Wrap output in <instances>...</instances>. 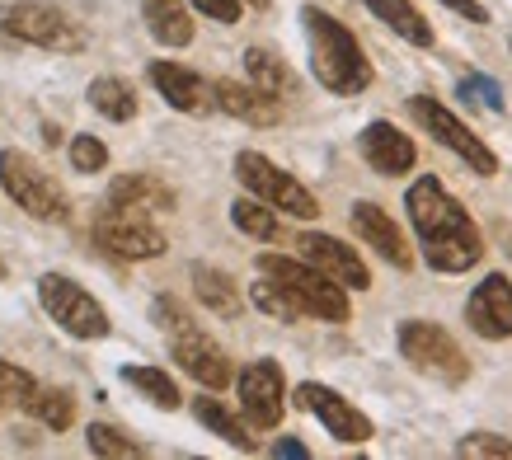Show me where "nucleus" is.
<instances>
[{
	"mask_svg": "<svg viewBox=\"0 0 512 460\" xmlns=\"http://www.w3.org/2000/svg\"><path fill=\"white\" fill-rule=\"evenodd\" d=\"M249 301H254V306L264 310V315L282 320V324H296L301 315H306V310H301V306L292 301V292H282V287L273 282V277H264V282H254V287H249Z\"/></svg>",
	"mask_w": 512,
	"mask_h": 460,
	"instance_id": "nucleus-30",
	"label": "nucleus"
},
{
	"mask_svg": "<svg viewBox=\"0 0 512 460\" xmlns=\"http://www.w3.org/2000/svg\"><path fill=\"white\" fill-rule=\"evenodd\" d=\"M109 207L137 216L174 212V188L165 179H156V174H118L109 184Z\"/></svg>",
	"mask_w": 512,
	"mask_h": 460,
	"instance_id": "nucleus-20",
	"label": "nucleus"
},
{
	"mask_svg": "<svg viewBox=\"0 0 512 460\" xmlns=\"http://www.w3.org/2000/svg\"><path fill=\"white\" fill-rule=\"evenodd\" d=\"M0 33H10V38L29 47H43V52H80L85 47V29L71 24V15L47 5V0H10V5H0Z\"/></svg>",
	"mask_w": 512,
	"mask_h": 460,
	"instance_id": "nucleus-6",
	"label": "nucleus"
},
{
	"mask_svg": "<svg viewBox=\"0 0 512 460\" xmlns=\"http://www.w3.org/2000/svg\"><path fill=\"white\" fill-rule=\"evenodd\" d=\"M85 442H90L94 456H141V442H132L127 432L109 428V423H90V428H85Z\"/></svg>",
	"mask_w": 512,
	"mask_h": 460,
	"instance_id": "nucleus-32",
	"label": "nucleus"
},
{
	"mask_svg": "<svg viewBox=\"0 0 512 460\" xmlns=\"http://www.w3.org/2000/svg\"><path fill=\"white\" fill-rule=\"evenodd\" d=\"M170 353H174V362H179V367H184L198 385H207V390L231 385V357L221 353V348L202 334L198 324H188V329L170 334Z\"/></svg>",
	"mask_w": 512,
	"mask_h": 460,
	"instance_id": "nucleus-14",
	"label": "nucleus"
},
{
	"mask_svg": "<svg viewBox=\"0 0 512 460\" xmlns=\"http://www.w3.org/2000/svg\"><path fill=\"white\" fill-rule=\"evenodd\" d=\"M395 343H400V357L419 371V376H433V381H447V385L470 381V357L461 353V343H456L442 324L404 320Z\"/></svg>",
	"mask_w": 512,
	"mask_h": 460,
	"instance_id": "nucleus-4",
	"label": "nucleus"
},
{
	"mask_svg": "<svg viewBox=\"0 0 512 460\" xmlns=\"http://www.w3.org/2000/svg\"><path fill=\"white\" fill-rule=\"evenodd\" d=\"M461 99H480L489 113H503V90H498V80H489V76L461 80Z\"/></svg>",
	"mask_w": 512,
	"mask_h": 460,
	"instance_id": "nucleus-35",
	"label": "nucleus"
},
{
	"mask_svg": "<svg viewBox=\"0 0 512 460\" xmlns=\"http://www.w3.org/2000/svg\"><path fill=\"white\" fill-rule=\"evenodd\" d=\"M94 240L109 249L113 259H132V263L160 259V254H165V235L151 226V216L118 212V207H109V212L94 221Z\"/></svg>",
	"mask_w": 512,
	"mask_h": 460,
	"instance_id": "nucleus-11",
	"label": "nucleus"
},
{
	"mask_svg": "<svg viewBox=\"0 0 512 460\" xmlns=\"http://www.w3.org/2000/svg\"><path fill=\"white\" fill-rule=\"evenodd\" d=\"M24 409L52 432H66L76 423V399H71V390H57V385H33V395Z\"/></svg>",
	"mask_w": 512,
	"mask_h": 460,
	"instance_id": "nucleus-27",
	"label": "nucleus"
},
{
	"mask_svg": "<svg viewBox=\"0 0 512 460\" xmlns=\"http://www.w3.org/2000/svg\"><path fill=\"white\" fill-rule=\"evenodd\" d=\"M141 19L160 47H188L193 43V15L184 0H141Z\"/></svg>",
	"mask_w": 512,
	"mask_h": 460,
	"instance_id": "nucleus-22",
	"label": "nucleus"
},
{
	"mask_svg": "<svg viewBox=\"0 0 512 460\" xmlns=\"http://www.w3.org/2000/svg\"><path fill=\"white\" fill-rule=\"evenodd\" d=\"M235 179H240L259 202H268L273 212H287V216H296V221H315V216H320V202H315L311 188L296 184L287 169H278L259 151L235 155Z\"/></svg>",
	"mask_w": 512,
	"mask_h": 460,
	"instance_id": "nucleus-7",
	"label": "nucleus"
},
{
	"mask_svg": "<svg viewBox=\"0 0 512 460\" xmlns=\"http://www.w3.org/2000/svg\"><path fill=\"white\" fill-rule=\"evenodd\" d=\"M198 15L207 19H217V24H235L240 19V0H188Z\"/></svg>",
	"mask_w": 512,
	"mask_h": 460,
	"instance_id": "nucleus-37",
	"label": "nucleus"
},
{
	"mask_svg": "<svg viewBox=\"0 0 512 460\" xmlns=\"http://www.w3.org/2000/svg\"><path fill=\"white\" fill-rule=\"evenodd\" d=\"M212 99H217L221 113H231L240 123L249 127H273L282 118V104L273 94H264L259 85H249V80H217L212 85Z\"/></svg>",
	"mask_w": 512,
	"mask_h": 460,
	"instance_id": "nucleus-19",
	"label": "nucleus"
},
{
	"mask_svg": "<svg viewBox=\"0 0 512 460\" xmlns=\"http://www.w3.org/2000/svg\"><path fill=\"white\" fill-rule=\"evenodd\" d=\"M0 188H5V198L15 202L19 212L38 216V221H66V212H71V202L57 188V179L33 155L15 151V146L0 151Z\"/></svg>",
	"mask_w": 512,
	"mask_h": 460,
	"instance_id": "nucleus-5",
	"label": "nucleus"
},
{
	"mask_svg": "<svg viewBox=\"0 0 512 460\" xmlns=\"http://www.w3.org/2000/svg\"><path fill=\"white\" fill-rule=\"evenodd\" d=\"M348 216H353L357 240H362L367 249H376L390 268H409V263H414L409 240H404V230L395 226V216H390L386 207H376V202H353V212Z\"/></svg>",
	"mask_w": 512,
	"mask_h": 460,
	"instance_id": "nucleus-18",
	"label": "nucleus"
},
{
	"mask_svg": "<svg viewBox=\"0 0 512 460\" xmlns=\"http://www.w3.org/2000/svg\"><path fill=\"white\" fill-rule=\"evenodd\" d=\"M357 151H362V160H367L376 174H386V179H395V174H409V169H414V160H419V146L404 137L395 123H386V118H376V123L362 127Z\"/></svg>",
	"mask_w": 512,
	"mask_h": 460,
	"instance_id": "nucleus-17",
	"label": "nucleus"
},
{
	"mask_svg": "<svg viewBox=\"0 0 512 460\" xmlns=\"http://www.w3.org/2000/svg\"><path fill=\"white\" fill-rule=\"evenodd\" d=\"M146 80L160 90V99L174 108V113H188V118H202V113H212L217 99H212V85L198 76V71H188L179 62H151L146 66Z\"/></svg>",
	"mask_w": 512,
	"mask_h": 460,
	"instance_id": "nucleus-15",
	"label": "nucleus"
},
{
	"mask_svg": "<svg viewBox=\"0 0 512 460\" xmlns=\"http://www.w3.org/2000/svg\"><path fill=\"white\" fill-rule=\"evenodd\" d=\"M409 113H414V123H419L423 132H433L437 146H447L456 160H466L480 179H494L498 174V155L489 151V146H484V141L475 137L447 104H437L433 94H414V99H409Z\"/></svg>",
	"mask_w": 512,
	"mask_h": 460,
	"instance_id": "nucleus-9",
	"label": "nucleus"
},
{
	"mask_svg": "<svg viewBox=\"0 0 512 460\" xmlns=\"http://www.w3.org/2000/svg\"><path fill=\"white\" fill-rule=\"evenodd\" d=\"M301 24H306V43H311V71L329 94H362L372 85V62L348 24L325 15L320 5H306Z\"/></svg>",
	"mask_w": 512,
	"mask_h": 460,
	"instance_id": "nucleus-2",
	"label": "nucleus"
},
{
	"mask_svg": "<svg viewBox=\"0 0 512 460\" xmlns=\"http://www.w3.org/2000/svg\"><path fill=\"white\" fill-rule=\"evenodd\" d=\"M456 456H480V460H512V437L498 432H470L456 442Z\"/></svg>",
	"mask_w": 512,
	"mask_h": 460,
	"instance_id": "nucleus-33",
	"label": "nucleus"
},
{
	"mask_svg": "<svg viewBox=\"0 0 512 460\" xmlns=\"http://www.w3.org/2000/svg\"><path fill=\"white\" fill-rule=\"evenodd\" d=\"M33 376L24 367H15V362H5L0 357V414H10V409H24L33 395Z\"/></svg>",
	"mask_w": 512,
	"mask_h": 460,
	"instance_id": "nucleus-31",
	"label": "nucleus"
},
{
	"mask_svg": "<svg viewBox=\"0 0 512 460\" xmlns=\"http://www.w3.org/2000/svg\"><path fill=\"white\" fill-rule=\"evenodd\" d=\"M123 381L132 385V390H141L156 409H179V404H184L179 385L170 381V371H160V367H123Z\"/></svg>",
	"mask_w": 512,
	"mask_h": 460,
	"instance_id": "nucleus-28",
	"label": "nucleus"
},
{
	"mask_svg": "<svg viewBox=\"0 0 512 460\" xmlns=\"http://www.w3.org/2000/svg\"><path fill=\"white\" fill-rule=\"evenodd\" d=\"M38 301L52 315L57 329H66L71 338H109V310L99 306L80 282H71L66 273H43L38 277Z\"/></svg>",
	"mask_w": 512,
	"mask_h": 460,
	"instance_id": "nucleus-8",
	"label": "nucleus"
},
{
	"mask_svg": "<svg viewBox=\"0 0 512 460\" xmlns=\"http://www.w3.org/2000/svg\"><path fill=\"white\" fill-rule=\"evenodd\" d=\"M188 277H193V296H198L212 315L235 320V315L245 310V296H240V287H235L231 273H221V268H212V263H193V273Z\"/></svg>",
	"mask_w": 512,
	"mask_h": 460,
	"instance_id": "nucleus-21",
	"label": "nucleus"
},
{
	"mask_svg": "<svg viewBox=\"0 0 512 460\" xmlns=\"http://www.w3.org/2000/svg\"><path fill=\"white\" fill-rule=\"evenodd\" d=\"M296 404H301L306 414L320 418L334 442L362 446V442H372V437H376L372 418L362 414L357 404H348L339 390H329V385H320V381H301V385H296Z\"/></svg>",
	"mask_w": 512,
	"mask_h": 460,
	"instance_id": "nucleus-10",
	"label": "nucleus"
},
{
	"mask_svg": "<svg viewBox=\"0 0 512 460\" xmlns=\"http://www.w3.org/2000/svg\"><path fill=\"white\" fill-rule=\"evenodd\" d=\"M296 249H301V259L311 263V268H320L329 282H339L343 292H367V287H372V273H367V263L357 259V249H348L343 240H334V235L306 230V235L296 240Z\"/></svg>",
	"mask_w": 512,
	"mask_h": 460,
	"instance_id": "nucleus-13",
	"label": "nucleus"
},
{
	"mask_svg": "<svg viewBox=\"0 0 512 460\" xmlns=\"http://www.w3.org/2000/svg\"><path fill=\"white\" fill-rule=\"evenodd\" d=\"M245 76H249V85H259V90L273 94V99L292 94V85H296L292 66L282 62L278 52H268V47H249L245 52Z\"/></svg>",
	"mask_w": 512,
	"mask_h": 460,
	"instance_id": "nucleus-26",
	"label": "nucleus"
},
{
	"mask_svg": "<svg viewBox=\"0 0 512 460\" xmlns=\"http://www.w3.org/2000/svg\"><path fill=\"white\" fill-rule=\"evenodd\" d=\"M85 99H90L94 113H104L109 123H132V118H137V90H132V80H123V76L90 80Z\"/></svg>",
	"mask_w": 512,
	"mask_h": 460,
	"instance_id": "nucleus-24",
	"label": "nucleus"
},
{
	"mask_svg": "<svg viewBox=\"0 0 512 460\" xmlns=\"http://www.w3.org/2000/svg\"><path fill=\"white\" fill-rule=\"evenodd\" d=\"M193 418H198L207 432H217L226 446H235V451H245V456H249V451H259V442H254V437H249V428H245V418H235L221 399L198 395V399H193Z\"/></svg>",
	"mask_w": 512,
	"mask_h": 460,
	"instance_id": "nucleus-23",
	"label": "nucleus"
},
{
	"mask_svg": "<svg viewBox=\"0 0 512 460\" xmlns=\"http://www.w3.org/2000/svg\"><path fill=\"white\" fill-rule=\"evenodd\" d=\"M466 324L475 329L480 338L498 343V338H512V282L503 273H489L470 292L466 301Z\"/></svg>",
	"mask_w": 512,
	"mask_h": 460,
	"instance_id": "nucleus-16",
	"label": "nucleus"
},
{
	"mask_svg": "<svg viewBox=\"0 0 512 460\" xmlns=\"http://www.w3.org/2000/svg\"><path fill=\"white\" fill-rule=\"evenodd\" d=\"M508 47H512V38H508Z\"/></svg>",
	"mask_w": 512,
	"mask_h": 460,
	"instance_id": "nucleus-41",
	"label": "nucleus"
},
{
	"mask_svg": "<svg viewBox=\"0 0 512 460\" xmlns=\"http://www.w3.org/2000/svg\"><path fill=\"white\" fill-rule=\"evenodd\" d=\"M151 320L160 324V329H165V334H179V329H188V310L179 306V301H170V296H160L156 306H151Z\"/></svg>",
	"mask_w": 512,
	"mask_h": 460,
	"instance_id": "nucleus-36",
	"label": "nucleus"
},
{
	"mask_svg": "<svg viewBox=\"0 0 512 460\" xmlns=\"http://www.w3.org/2000/svg\"><path fill=\"white\" fill-rule=\"evenodd\" d=\"M447 10H456L461 19H470V24H489V10H484L480 0H442Z\"/></svg>",
	"mask_w": 512,
	"mask_h": 460,
	"instance_id": "nucleus-38",
	"label": "nucleus"
},
{
	"mask_svg": "<svg viewBox=\"0 0 512 460\" xmlns=\"http://www.w3.org/2000/svg\"><path fill=\"white\" fill-rule=\"evenodd\" d=\"M367 10H372L381 24H390V29L400 33L404 43H414V47H433V24L409 5V0H362Z\"/></svg>",
	"mask_w": 512,
	"mask_h": 460,
	"instance_id": "nucleus-25",
	"label": "nucleus"
},
{
	"mask_svg": "<svg viewBox=\"0 0 512 460\" xmlns=\"http://www.w3.org/2000/svg\"><path fill=\"white\" fill-rule=\"evenodd\" d=\"M259 273L273 277L282 292H292V301L315 320L343 324L348 320V292L339 282H329L320 268H311L306 259H287V254H259Z\"/></svg>",
	"mask_w": 512,
	"mask_h": 460,
	"instance_id": "nucleus-3",
	"label": "nucleus"
},
{
	"mask_svg": "<svg viewBox=\"0 0 512 460\" xmlns=\"http://www.w3.org/2000/svg\"><path fill=\"white\" fill-rule=\"evenodd\" d=\"M235 390H240V409L254 428H278L282 423V409H287V381H282V367L278 362H249L240 376H235Z\"/></svg>",
	"mask_w": 512,
	"mask_h": 460,
	"instance_id": "nucleus-12",
	"label": "nucleus"
},
{
	"mask_svg": "<svg viewBox=\"0 0 512 460\" xmlns=\"http://www.w3.org/2000/svg\"><path fill=\"white\" fill-rule=\"evenodd\" d=\"M404 212H409V226L419 235V249L433 273H470V268L484 259L480 226L470 221V212L437 184L433 174L409 184Z\"/></svg>",
	"mask_w": 512,
	"mask_h": 460,
	"instance_id": "nucleus-1",
	"label": "nucleus"
},
{
	"mask_svg": "<svg viewBox=\"0 0 512 460\" xmlns=\"http://www.w3.org/2000/svg\"><path fill=\"white\" fill-rule=\"evenodd\" d=\"M231 221L245 230L249 240H278V216H273V207L259 198L231 202Z\"/></svg>",
	"mask_w": 512,
	"mask_h": 460,
	"instance_id": "nucleus-29",
	"label": "nucleus"
},
{
	"mask_svg": "<svg viewBox=\"0 0 512 460\" xmlns=\"http://www.w3.org/2000/svg\"><path fill=\"white\" fill-rule=\"evenodd\" d=\"M249 5H254V10H268V5H273V0H249Z\"/></svg>",
	"mask_w": 512,
	"mask_h": 460,
	"instance_id": "nucleus-40",
	"label": "nucleus"
},
{
	"mask_svg": "<svg viewBox=\"0 0 512 460\" xmlns=\"http://www.w3.org/2000/svg\"><path fill=\"white\" fill-rule=\"evenodd\" d=\"M273 456H287V460H306L311 451L296 442V437H282V442H273Z\"/></svg>",
	"mask_w": 512,
	"mask_h": 460,
	"instance_id": "nucleus-39",
	"label": "nucleus"
},
{
	"mask_svg": "<svg viewBox=\"0 0 512 460\" xmlns=\"http://www.w3.org/2000/svg\"><path fill=\"white\" fill-rule=\"evenodd\" d=\"M71 165L80 174H99V169L109 165V146L99 137H90V132H80V137H71Z\"/></svg>",
	"mask_w": 512,
	"mask_h": 460,
	"instance_id": "nucleus-34",
	"label": "nucleus"
}]
</instances>
